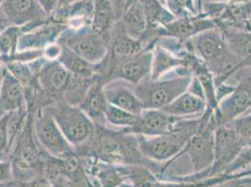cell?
Masks as SVG:
<instances>
[{
  "label": "cell",
  "mask_w": 251,
  "mask_h": 187,
  "mask_svg": "<svg viewBox=\"0 0 251 187\" xmlns=\"http://www.w3.org/2000/svg\"><path fill=\"white\" fill-rule=\"evenodd\" d=\"M166 7L176 18H188L202 13L201 0H167Z\"/></svg>",
  "instance_id": "83f0119b"
},
{
  "label": "cell",
  "mask_w": 251,
  "mask_h": 187,
  "mask_svg": "<svg viewBox=\"0 0 251 187\" xmlns=\"http://www.w3.org/2000/svg\"><path fill=\"white\" fill-rule=\"evenodd\" d=\"M43 10L51 17L53 12L59 7L60 0H38Z\"/></svg>",
  "instance_id": "e575fe53"
},
{
  "label": "cell",
  "mask_w": 251,
  "mask_h": 187,
  "mask_svg": "<svg viewBox=\"0 0 251 187\" xmlns=\"http://www.w3.org/2000/svg\"><path fill=\"white\" fill-rule=\"evenodd\" d=\"M139 118L140 115L129 113L123 109L110 104L108 105L105 113L106 125L120 129H127L135 126L139 121Z\"/></svg>",
  "instance_id": "4316f807"
},
{
  "label": "cell",
  "mask_w": 251,
  "mask_h": 187,
  "mask_svg": "<svg viewBox=\"0 0 251 187\" xmlns=\"http://www.w3.org/2000/svg\"><path fill=\"white\" fill-rule=\"evenodd\" d=\"M241 137L251 142V111L228 124Z\"/></svg>",
  "instance_id": "4dcf8cb0"
},
{
  "label": "cell",
  "mask_w": 251,
  "mask_h": 187,
  "mask_svg": "<svg viewBox=\"0 0 251 187\" xmlns=\"http://www.w3.org/2000/svg\"><path fill=\"white\" fill-rule=\"evenodd\" d=\"M117 20H119L125 11L126 7L129 0H108Z\"/></svg>",
  "instance_id": "836d02e7"
},
{
  "label": "cell",
  "mask_w": 251,
  "mask_h": 187,
  "mask_svg": "<svg viewBox=\"0 0 251 187\" xmlns=\"http://www.w3.org/2000/svg\"><path fill=\"white\" fill-rule=\"evenodd\" d=\"M26 187V185L25 184H21V187Z\"/></svg>",
  "instance_id": "7bdbcfd3"
},
{
  "label": "cell",
  "mask_w": 251,
  "mask_h": 187,
  "mask_svg": "<svg viewBox=\"0 0 251 187\" xmlns=\"http://www.w3.org/2000/svg\"><path fill=\"white\" fill-rule=\"evenodd\" d=\"M201 116L182 119L175 125L174 129L164 135L144 137L137 135L141 153L147 159L163 163L158 180L165 174L168 166L174 163L181 154L188 140L199 128Z\"/></svg>",
  "instance_id": "7a4b0ae2"
},
{
  "label": "cell",
  "mask_w": 251,
  "mask_h": 187,
  "mask_svg": "<svg viewBox=\"0 0 251 187\" xmlns=\"http://www.w3.org/2000/svg\"><path fill=\"white\" fill-rule=\"evenodd\" d=\"M206 108L207 105L203 98L187 90L161 110L173 116L194 118V116L197 117L202 115Z\"/></svg>",
  "instance_id": "44dd1931"
},
{
  "label": "cell",
  "mask_w": 251,
  "mask_h": 187,
  "mask_svg": "<svg viewBox=\"0 0 251 187\" xmlns=\"http://www.w3.org/2000/svg\"><path fill=\"white\" fill-rule=\"evenodd\" d=\"M34 113L28 112L25 125L11 150L12 181L28 184L43 177L45 152L39 145L33 128Z\"/></svg>",
  "instance_id": "3957f363"
},
{
  "label": "cell",
  "mask_w": 251,
  "mask_h": 187,
  "mask_svg": "<svg viewBox=\"0 0 251 187\" xmlns=\"http://www.w3.org/2000/svg\"><path fill=\"white\" fill-rule=\"evenodd\" d=\"M33 128L39 145L48 155L58 158L76 155L74 146L67 140L52 115L45 108L34 113Z\"/></svg>",
  "instance_id": "30bf717a"
},
{
  "label": "cell",
  "mask_w": 251,
  "mask_h": 187,
  "mask_svg": "<svg viewBox=\"0 0 251 187\" xmlns=\"http://www.w3.org/2000/svg\"><path fill=\"white\" fill-rule=\"evenodd\" d=\"M119 20L127 35L134 40L140 41L147 31V17L141 0H129Z\"/></svg>",
  "instance_id": "7402d4cb"
},
{
  "label": "cell",
  "mask_w": 251,
  "mask_h": 187,
  "mask_svg": "<svg viewBox=\"0 0 251 187\" xmlns=\"http://www.w3.org/2000/svg\"><path fill=\"white\" fill-rule=\"evenodd\" d=\"M7 184V183H6ZM5 186V184H3V183H0V187H3Z\"/></svg>",
  "instance_id": "b9f144b4"
},
{
  "label": "cell",
  "mask_w": 251,
  "mask_h": 187,
  "mask_svg": "<svg viewBox=\"0 0 251 187\" xmlns=\"http://www.w3.org/2000/svg\"><path fill=\"white\" fill-rule=\"evenodd\" d=\"M250 166H251V142L243 149L240 155L235 158L223 174L236 173Z\"/></svg>",
  "instance_id": "f546056e"
},
{
  "label": "cell",
  "mask_w": 251,
  "mask_h": 187,
  "mask_svg": "<svg viewBox=\"0 0 251 187\" xmlns=\"http://www.w3.org/2000/svg\"><path fill=\"white\" fill-rule=\"evenodd\" d=\"M103 90L110 105L135 115H141L145 110L134 92V86L126 81L118 79L110 81L104 83Z\"/></svg>",
  "instance_id": "e0dca14e"
},
{
  "label": "cell",
  "mask_w": 251,
  "mask_h": 187,
  "mask_svg": "<svg viewBox=\"0 0 251 187\" xmlns=\"http://www.w3.org/2000/svg\"><path fill=\"white\" fill-rule=\"evenodd\" d=\"M192 76L180 67L158 80L149 78L134 85V92L145 109L161 110L188 90Z\"/></svg>",
  "instance_id": "277c9868"
},
{
  "label": "cell",
  "mask_w": 251,
  "mask_h": 187,
  "mask_svg": "<svg viewBox=\"0 0 251 187\" xmlns=\"http://www.w3.org/2000/svg\"><path fill=\"white\" fill-rule=\"evenodd\" d=\"M27 110L24 88L14 75L6 68L0 88V115Z\"/></svg>",
  "instance_id": "ac0fdd59"
},
{
  "label": "cell",
  "mask_w": 251,
  "mask_h": 187,
  "mask_svg": "<svg viewBox=\"0 0 251 187\" xmlns=\"http://www.w3.org/2000/svg\"><path fill=\"white\" fill-rule=\"evenodd\" d=\"M201 5H202V10L211 5H216V4H227L230 2V0H201Z\"/></svg>",
  "instance_id": "d590c367"
},
{
  "label": "cell",
  "mask_w": 251,
  "mask_h": 187,
  "mask_svg": "<svg viewBox=\"0 0 251 187\" xmlns=\"http://www.w3.org/2000/svg\"><path fill=\"white\" fill-rule=\"evenodd\" d=\"M221 32L230 52L244 67H251V31L226 28Z\"/></svg>",
  "instance_id": "603a6c76"
},
{
  "label": "cell",
  "mask_w": 251,
  "mask_h": 187,
  "mask_svg": "<svg viewBox=\"0 0 251 187\" xmlns=\"http://www.w3.org/2000/svg\"><path fill=\"white\" fill-rule=\"evenodd\" d=\"M75 154L79 157H94L109 164L147 166L157 176L162 166L141 153L137 135L100 124H95L93 135L87 142L75 149Z\"/></svg>",
  "instance_id": "6da1fadb"
},
{
  "label": "cell",
  "mask_w": 251,
  "mask_h": 187,
  "mask_svg": "<svg viewBox=\"0 0 251 187\" xmlns=\"http://www.w3.org/2000/svg\"><path fill=\"white\" fill-rule=\"evenodd\" d=\"M41 25L27 24L24 26L9 25L0 32V59L4 63L8 62L11 57L17 53L18 42L22 35L30 31Z\"/></svg>",
  "instance_id": "cb8c5ba5"
},
{
  "label": "cell",
  "mask_w": 251,
  "mask_h": 187,
  "mask_svg": "<svg viewBox=\"0 0 251 187\" xmlns=\"http://www.w3.org/2000/svg\"><path fill=\"white\" fill-rule=\"evenodd\" d=\"M65 28V25L52 21L51 18L48 23L22 35L17 52H43L46 47L57 42Z\"/></svg>",
  "instance_id": "2e32d148"
},
{
  "label": "cell",
  "mask_w": 251,
  "mask_h": 187,
  "mask_svg": "<svg viewBox=\"0 0 251 187\" xmlns=\"http://www.w3.org/2000/svg\"><path fill=\"white\" fill-rule=\"evenodd\" d=\"M36 77L42 92L52 104L64 100L73 74L69 72L58 60H48L42 56L36 70Z\"/></svg>",
  "instance_id": "8fae6325"
},
{
  "label": "cell",
  "mask_w": 251,
  "mask_h": 187,
  "mask_svg": "<svg viewBox=\"0 0 251 187\" xmlns=\"http://www.w3.org/2000/svg\"><path fill=\"white\" fill-rule=\"evenodd\" d=\"M250 143L249 140L241 137L230 125H219L215 134V157L211 167L200 173L185 176H173L167 180L191 183L221 175L240 155L243 149Z\"/></svg>",
  "instance_id": "5b68a950"
},
{
  "label": "cell",
  "mask_w": 251,
  "mask_h": 187,
  "mask_svg": "<svg viewBox=\"0 0 251 187\" xmlns=\"http://www.w3.org/2000/svg\"><path fill=\"white\" fill-rule=\"evenodd\" d=\"M153 48H146L118 63L109 75L108 82L123 80L133 86L150 77ZM107 82V83H108Z\"/></svg>",
  "instance_id": "4fadbf2b"
},
{
  "label": "cell",
  "mask_w": 251,
  "mask_h": 187,
  "mask_svg": "<svg viewBox=\"0 0 251 187\" xmlns=\"http://www.w3.org/2000/svg\"><path fill=\"white\" fill-rule=\"evenodd\" d=\"M141 1L143 3L147 17V31H157V29L166 26L176 19L168 10L167 7L157 0Z\"/></svg>",
  "instance_id": "d4e9b609"
},
{
  "label": "cell",
  "mask_w": 251,
  "mask_h": 187,
  "mask_svg": "<svg viewBox=\"0 0 251 187\" xmlns=\"http://www.w3.org/2000/svg\"><path fill=\"white\" fill-rule=\"evenodd\" d=\"M10 114L0 115V160L10 159V137H9Z\"/></svg>",
  "instance_id": "f1b7e54d"
},
{
  "label": "cell",
  "mask_w": 251,
  "mask_h": 187,
  "mask_svg": "<svg viewBox=\"0 0 251 187\" xmlns=\"http://www.w3.org/2000/svg\"><path fill=\"white\" fill-rule=\"evenodd\" d=\"M57 60L62 64L69 72L74 76L84 78H97L96 65L84 60V58L71 51L67 47L61 46V52Z\"/></svg>",
  "instance_id": "484cf974"
},
{
  "label": "cell",
  "mask_w": 251,
  "mask_h": 187,
  "mask_svg": "<svg viewBox=\"0 0 251 187\" xmlns=\"http://www.w3.org/2000/svg\"><path fill=\"white\" fill-rule=\"evenodd\" d=\"M11 181H12V174H11L10 159L0 160V183L6 184Z\"/></svg>",
  "instance_id": "d6a6232c"
},
{
  "label": "cell",
  "mask_w": 251,
  "mask_h": 187,
  "mask_svg": "<svg viewBox=\"0 0 251 187\" xmlns=\"http://www.w3.org/2000/svg\"><path fill=\"white\" fill-rule=\"evenodd\" d=\"M133 187L130 183H128V182H126V183H124V184H122L120 187Z\"/></svg>",
  "instance_id": "ab89813d"
},
{
  "label": "cell",
  "mask_w": 251,
  "mask_h": 187,
  "mask_svg": "<svg viewBox=\"0 0 251 187\" xmlns=\"http://www.w3.org/2000/svg\"><path fill=\"white\" fill-rule=\"evenodd\" d=\"M4 70H5V63L0 59V88H1V84H2V81H3Z\"/></svg>",
  "instance_id": "74e56055"
},
{
  "label": "cell",
  "mask_w": 251,
  "mask_h": 187,
  "mask_svg": "<svg viewBox=\"0 0 251 187\" xmlns=\"http://www.w3.org/2000/svg\"><path fill=\"white\" fill-rule=\"evenodd\" d=\"M188 51L186 45L183 52L180 53L172 52L161 46L159 43H156L153 48V59H152V70L149 79L158 80L169 73L175 71L178 68L187 66L186 52Z\"/></svg>",
  "instance_id": "d6986e66"
},
{
  "label": "cell",
  "mask_w": 251,
  "mask_h": 187,
  "mask_svg": "<svg viewBox=\"0 0 251 187\" xmlns=\"http://www.w3.org/2000/svg\"><path fill=\"white\" fill-rule=\"evenodd\" d=\"M10 24H9V23L6 21L5 19H4V17L0 14V32L2 31L4 28H6V27H8Z\"/></svg>",
  "instance_id": "8d00e7d4"
},
{
  "label": "cell",
  "mask_w": 251,
  "mask_h": 187,
  "mask_svg": "<svg viewBox=\"0 0 251 187\" xmlns=\"http://www.w3.org/2000/svg\"><path fill=\"white\" fill-rule=\"evenodd\" d=\"M0 14L10 25L17 26L43 24L51 20L38 0H2Z\"/></svg>",
  "instance_id": "7c38bea8"
},
{
  "label": "cell",
  "mask_w": 251,
  "mask_h": 187,
  "mask_svg": "<svg viewBox=\"0 0 251 187\" xmlns=\"http://www.w3.org/2000/svg\"><path fill=\"white\" fill-rule=\"evenodd\" d=\"M218 124L214 111L206 108L201 115V122L197 132L191 137L177 159L187 155L193 166V173L205 171L214 163L215 134Z\"/></svg>",
  "instance_id": "8992f818"
},
{
  "label": "cell",
  "mask_w": 251,
  "mask_h": 187,
  "mask_svg": "<svg viewBox=\"0 0 251 187\" xmlns=\"http://www.w3.org/2000/svg\"><path fill=\"white\" fill-rule=\"evenodd\" d=\"M1 4H2V0H0V8H1Z\"/></svg>",
  "instance_id": "ee69618b"
},
{
  "label": "cell",
  "mask_w": 251,
  "mask_h": 187,
  "mask_svg": "<svg viewBox=\"0 0 251 187\" xmlns=\"http://www.w3.org/2000/svg\"><path fill=\"white\" fill-rule=\"evenodd\" d=\"M57 43L93 65L101 62L108 52V43L91 28V25L80 28L66 27Z\"/></svg>",
  "instance_id": "9c48e42d"
},
{
  "label": "cell",
  "mask_w": 251,
  "mask_h": 187,
  "mask_svg": "<svg viewBox=\"0 0 251 187\" xmlns=\"http://www.w3.org/2000/svg\"><path fill=\"white\" fill-rule=\"evenodd\" d=\"M104 83L97 80L87 90L79 107L87 115L94 124L106 125L105 113L108 101L103 90Z\"/></svg>",
  "instance_id": "ffe728a7"
},
{
  "label": "cell",
  "mask_w": 251,
  "mask_h": 187,
  "mask_svg": "<svg viewBox=\"0 0 251 187\" xmlns=\"http://www.w3.org/2000/svg\"><path fill=\"white\" fill-rule=\"evenodd\" d=\"M182 119L186 118L168 115L158 109H145L140 115L137 125L123 130L127 133L144 137L164 135L172 131L176 123Z\"/></svg>",
  "instance_id": "5bb4252c"
},
{
  "label": "cell",
  "mask_w": 251,
  "mask_h": 187,
  "mask_svg": "<svg viewBox=\"0 0 251 187\" xmlns=\"http://www.w3.org/2000/svg\"><path fill=\"white\" fill-rule=\"evenodd\" d=\"M52 115L67 140L74 150L87 142L93 135L95 124L79 106L56 101L44 107Z\"/></svg>",
  "instance_id": "52a82bcc"
},
{
  "label": "cell",
  "mask_w": 251,
  "mask_h": 187,
  "mask_svg": "<svg viewBox=\"0 0 251 187\" xmlns=\"http://www.w3.org/2000/svg\"><path fill=\"white\" fill-rule=\"evenodd\" d=\"M230 80H234L233 91L220 101L214 113L218 126L228 125L251 111V67L242 68Z\"/></svg>",
  "instance_id": "ba28073f"
},
{
  "label": "cell",
  "mask_w": 251,
  "mask_h": 187,
  "mask_svg": "<svg viewBox=\"0 0 251 187\" xmlns=\"http://www.w3.org/2000/svg\"><path fill=\"white\" fill-rule=\"evenodd\" d=\"M216 27V22L205 13H201L193 17L176 19L166 26L157 29L156 35L157 39L169 37L177 40L181 43H185L200 33Z\"/></svg>",
  "instance_id": "9a60e30c"
},
{
  "label": "cell",
  "mask_w": 251,
  "mask_h": 187,
  "mask_svg": "<svg viewBox=\"0 0 251 187\" xmlns=\"http://www.w3.org/2000/svg\"><path fill=\"white\" fill-rule=\"evenodd\" d=\"M21 187V184H18V183H16V182H13V181H11V182H9V183H7V184H5V186L3 187Z\"/></svg>",
  "instance_id": "f35d334b"
},
{
  "label": "cell",
  "mask_w": 251,
  "mask_h": 187,
  "mask_svg": "<svg viewBox=\"0 0 251 187\" xmlns=\"http://www.w3.org/2000/svg\"><path fill=\"white\" fill-rule=\"evenodd\" d=\"M104 1H108V0H94V3H99V2H104Z\"/></svg>",
  "instance_id": "60d3db41"
},
{
  "label": "cell",
  "mask_w": 251,
  "mask_h": 187,
  "mask_svg": "<svg viewBox=\"0 0 251 187\" xmlns=\"http://www.w3.org/2000/svg\"><path fill=\"white\" fill-rule=\"evenodd\" d=\"M219 187H251V166L236 172L234 176L222 183Z\"/></svg>",
  "instance_id": "1f68e13d"
}]
</instances>
